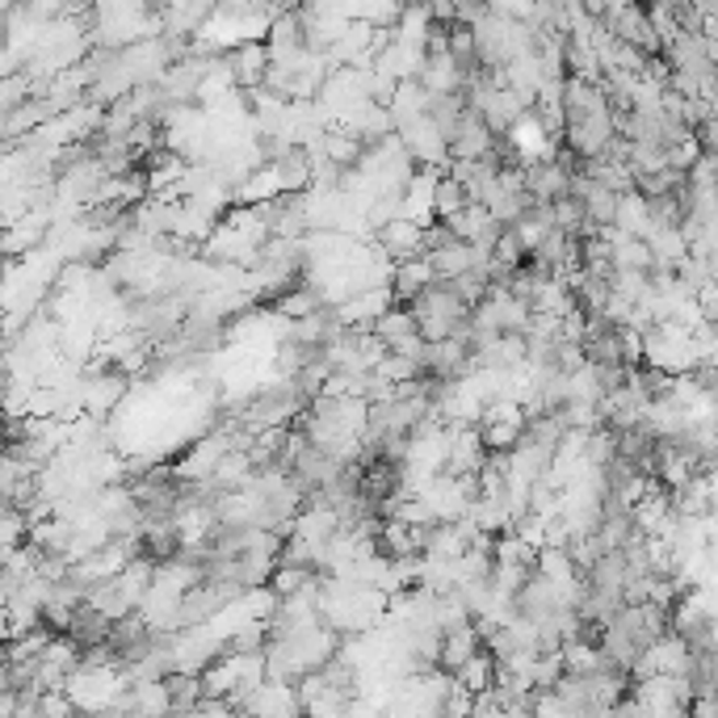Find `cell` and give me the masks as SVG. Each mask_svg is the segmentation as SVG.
<instances>
[{"mask_svg": "<svg viewBox=\"0 0 718 718\" xmlns=\"http://www.w3.org/2000/svg\"><path fill=\"white\" fill-rule=\"evenodd\" d=\"M597 22L610 30L617 43H630V47H639L642 55H660V38H656V30L647 22L642 0H614Z\"/></svg>", "mask_w": 718, "mask_h": 718, "instance_id": "6da1fadb", "label": "cell"}, {"mask_svg": "<svg viewBox=\"0 0 718 718\" xmlns=\"http://www.w3.org/2000/svg\"><path fill=\"white\" fill-rule=\"evenodd\" d=\"M374 240H379V253H383L391 265H395V260H408V257H425V223L404 219V215L379 223V228H374Z\"/></svg>", "mask_w": 718, "mask_h": 718, "instance_id": "7a4b0ae2", "label": "cell"}, {"mask_svg": "<svg viewBox=\"0 0 718 718\" xmlns=\"http://www.w3.org/2000/svg\"><path fill=\"white\" fill-rule=\"evenodd\" d=\"M223 68H228V80L235 89H260L265 80V68H269V47L257 43V38H244V43H231L223 51Z\"/></svg>", "mask_w": 718, "mask_h": 718, "instance_id": "3957f363", "label": "cell"}, {"mask_svg": "<svg viewBox=\"0 0 718 718\" xmlns=\"http://www.w3.org/2000/svg\"><path fill=\"white\" fill-rule=\"evenodd\" d=\"M416 80H420V84H425L433 97H441V93H459L462 80H466V72H462L459 63H454V55L445 51V47H437V51L420 55Z\"/></svg>", "mask_w": 718, "mask_h": 718, "instance_id": "277c9868", "label": "cell"}, {"mask_svg": "<svg viewBox=\"0 0 718 718\" xmlns=\"http://www.w3.org/2000/svg\"><path fill=\"white\" fill-rule=\"evenodd\" d=\"M521 177H525V194H534L542 202H555L559 194H567L571 173L551 155V160H521Z\"/></svg>", "mask_w": 718, "mask_h": 718, "instance_id": "5b68a950", "label": "cell"}, {"mask_svg": "<svg viewBox=\"0 0 718 718\" xmlns=\"http://www.w3.org/2000/svg\"><path fill=\"white\" fill-rule=\"evenodd\" d=\"M425 260H429V269H433L437 282H445V278H454V274H462V269H471L475 265V253H471V244L466 240H450V244H441V248H429L425 253Z\"/></svg>", "mask_w": 718, "mask_h": 718, "instance_id": "8992f818", "label": "cell"}, {"mask_svg": "<svg viewBox=\"0 0 718 718\" xmlns=\"http://www.w3.org/2000/svg\"><path fill=\"white\" fill-rule=\"evenodd\" d=\"M63 635H72L80 647H89V642H105V635H109V617H105L102 610H93V605L80 601L77 614L68 617V630H63Z\"/></svg>", "mask_w": 718, "mask_h": 718, "instance_id": "52a82bcc", "label": "cell"}, {"mask_svg": "<svg viewBox=\"0 0 718 718\" xmlns=\"http://www.w3.org/2000/svg\"><path fill=\"white\" fill-rule=\"evenodd\" d=\"M610 4H614V0H580V9H584L589 18H601V13L610 9Z\"/></svg>", "mask_w": 718, "mask_h": 718, "instance_id": "ba28073f", "label": "cell"}]
</instances>
